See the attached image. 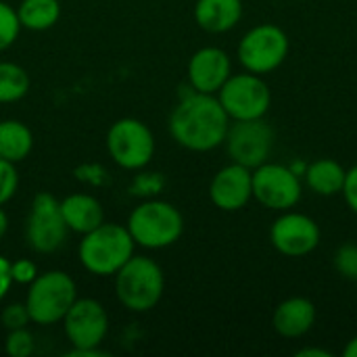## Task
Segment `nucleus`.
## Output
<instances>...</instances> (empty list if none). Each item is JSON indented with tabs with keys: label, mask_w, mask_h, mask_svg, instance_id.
Returning a JSON list of instances; mask_svg holds the SVG:
<instances>
[{
	"label": "nucleus",
	"mask_w": 357,
	"mask_h": 357,
	"mask_svg": "<svg viewBox=\"0 0 357 357\" xmlns=\"http://www.w3.org/2000/svg\"><path fill=\"white\" fill-rule=\"evenodd\" d=\"M180 92V100L169 115L172 138L195 153H207L224 144L230 117L215 94L197 92L190 84Z\"/></svg>",
	"instance_id": "nucleus-1"
},
{
	"label": "nucleus",
	"mask_w": 357,
	"mask_h": 357,
	"mask_svg": "<svg viewBox=\"0 0 357 357\" xmlns=\"http://www.w3.org/2000/svg\"><path fill=\"white\" fill-rule=\"evenodd\" d=\"M165 276L161 266L144 255H132L115 274V295L119 303L134 312H151L163 297Z\"/></svg>",
	"instance_id": "nucleus-2"
},
{
	"label": "nucleus",
	"mask_w": 357,
	"mask_h": 357,
	"mask_svg": "<svg viewBox=\"0 0 357 357\" xmlns=\"http://www.w3.org/2000/svg\"><path fill=\"white\" fill-rule=\"evenodd\" d=\"M134 238L126 226L100 224L84 234L77 257L79 264L94 276H115L117 270L134 255Z\"/></svg>",
	"instance_id": "nucleus-3"
},
{
	"label": "nucleus",
	"mask_w": 357,
	"mask_h": 357,
	"mask_svg": "<svg viewBox=\"0 0 357 357\" xmlns=\"http://www.w3.org/2000/svg\"><path fill=\"white\" fill-rule=\"evenodd\" d=\"M126 228L136 245L155 251L172 247L180 241L184 232V218L176 205L149 199L130 213Z\"/></svg>",
	"instance_id": "nucleus-4"
},
{
	"label": "nucleus",
	"mask_w": 357,
	"mask_h": 357,
	"mask_svg": "<svg viewBox=\"0 0 357 357\" xmlns=\"http://www.w3.org/2000/svg\"><path fill=\"white\" fill-rule=\"evenodd\" d=\"M75 299L77 287L73 278L63 270H48L29 282L25 307L33 324L50 326L63 322Z\"/></svg>",
	"instance_id": "nucleus-5"
},
{
	"label": "nucleus",
	"mask_w": 357,
	"mask_h": 357,
	"mask_svg": "<svg viewBox=\"0 0 357 357\" xmlns=\"http://www.w3.org/2000/svg\"><path fill=\"white\" fill-rule=\"evenodd\" d=\"M289 50L291 42L282 27L274 23H259L243 36L236 54L245 71L266 75L287 61Z\"/></svg>",
	"instance_id": "nucleus-6"
},
{
	"label": "nucleus",
	"mask_w": 357,
	"mask_h": 357,
	"mask_svg": "<svg viewBox=\"0 0 357 357\" xmlns=\"http://www.w3.org/2000/svg\"><path fill=\"white\" fill-rule=\"evenodd\" d=\"M215 96L224 107L226 115L230 117V121L266 117L272 105L270 86L264 82L261 75L251 71L232 73Z\"/></svg>",
	"instance_id": "nucleus-7"
},
{
	"label": "nucleus",
	"mask_w": 357,
	"mask_h": 357,
	"mask_svg": "<svg viewBox=\"0 0 357 357\" xmlns=\"http://www.w3.org/2000/svg\"><path fill=\"white\" fill-rule=\"evenodd\" d=\"M109 157L123 169H142L155 155V136L151 128L134 117L117 119L107 132Z\"/></svg>",
	"instance_id": "nucleus-8"
},
{
	"label": "nucleus",
	"mask_w": 357,
	"mask_h": 357,
	"mask_svg": "<svg viewBox=\"0 0 357 357\" xmlns=\"http://www.w3.org/2000/svg\"><path fill=\"white\" fill-rule=\"evenodd\" d=\"M63 328L73 345L71 356H98L109 333V316L96 299H75L63 318Z\"/></svg>",
	"instance_id": "nucleus-9"
},
{
	"label": "nucleus",
	"mask_w": 357,
	"mask_h": 357,
	"mask_svg": "<svg viewBox=\"0 0 357 357\" xmlns=\"http://www.w3.org/2000/svg\"><path fill=\"white\" fill-rule=\"evenodd\" d=\"M67 232L69 228L61 213V201H56L50 192H38L31 201L25 224L27 247L42 255L54 253L63 247Z\"/></svg>",
	"instance_id": "nucleus-10"
},
{
	"label": "nucleus",
	"mask_w": 357,
	"mask_h": 357,
	"mask_svg": "<svg viewBox=\"0 0 357 357\" xmlns=\"http://www.w3.org/2000/svg\"><path fill=\"white\" fill-rule=\"evenodd\" d=\"M303 197V182L289 165L261 163L253 169V199L272 211H289Z\"/></svg>",
	"instance_id": "nucleus-11"
},
{
	"label": "nucleus",
	"mask_w": 357,
	"mask_h": 357,
	"mask_svg": "<svg viewBox=\"0 0 357 357\" xmlns=\"http://www.w3.org/2000/svg\"><path fill=\"white\" fill-rule=\"evenodd\" d=\"M226 151L234 163H241L249 169L266 163L274 149V128L264 119H243L230 121L226 134Z\"/></svg>",
	"instance_id": "nucleus-12"
},
{
	"label": "nucleus",
	"mask_w": 357,
	"mask_h": 357,
	"mask_svg": "<svg viewBox=\"0 0 357 357\" xmlns=\"http://www.w3.org/2000/svg\"><path fill=\"white\" fill-rule=\"evenodd\" d=\"M322 232L314 218L299 211H282L270 228L272 247L284 257H305L320 245Z\"/></svg>",
	"instance_id": "nucleus-13"
},
{
	"label": "nucleus",
	"mask_w": 357,
	"mask_h": 357,
	"mask_svg": "<svg viewBox=\"0 0 357 357\" xmlns=\"http://www.w3.org/2000/svg\"><path fill=\"white\" fill-rule=\"evenodd\" d=\"M209 199L222 211H241L253 199V169L234 161L224 165L209 184Z\"/></svg>",
	"instance_id": "nucleus-14"
},
{
	"label": "nucleus",
	"mask_w": 357,
	"mask_h": 357,
	"mask_svg": "<svg viewBox=\"0 0 357 357\" xmlns=\"http://www.w3.org/2000/svg\"><path fill=\"white\" fill-rule=\"evenodd\" d=\"M232 75V63L226 50L218 46L199 48L188 61V84L203 94H218V90Z\"/></svg>",
	"instance_id": "nucleus-15"
},
{
	"label": "nucleus",
	"mask_w": 357,
	"mask_h": 357,
	"mask_svg": "<svg viewBox=\"0 0 357 357\" xmlns=\"http://www.w3.org/2000/svg\"><path fill=\"white\" fill-rule=\"evenodd\" d=\"M316 324V305L307 297H289L278 303L272 316L274 331L284 339H299Z\"/></svg>",
	"instance_id": "nucleus-16"
},
{
	"label": "nucleus",
	"mask_w": 357,
	"mask_h": 357,
	"mask_svg": "<svg viewBox=\"0 0 357 357\" xmlns=\"http://www.w3.org/2000/svg\"><path fill=\"white\" fill-rule=\"evenodd\" d=\"M243 19V0H197L195 21L209 33H226Z\"/></svg>",
	"instance_id": "nucleus-17"
},
{
	"label": "nucleus",
	"mask_w": 357,
	"mask_h": 357,
	"mask_svg": "<svg viewBox=\"0 0 357 357\" xmlns=\"http://www.w3.org/2000/svg\"><path fill=\"white\" fill-rule=\"evenodd\" d=\"M61 213L69 230L77 234H88L90 230L98 228L105 222V211L98 199L92 195L75 192L61 201Z\"/></svg>",
	"instance_id": "nucleus-18"
},
{
	"label": "nucleus",
	"mask_w": 357,
	"mask_h": 357,
	"mask_svg": "<svg viewBox=\"0 0 357 357\" xmlns=\"http://www.w3.org/2000/svg\"><path fill=\"white\" fill-rule=\"evenodd\" d=\"M347 169L337 159H316L307 163V169L303 174L305 186L318 195V197H337L343 190Z\"/></svg>",
	"instance_id": "nucleus-19"
},
{
	"label": "nucleus",
	"mask_w": 357,
	"mask_h": 357,
	"mask_svg": "<svg viewBox=\"0 0 357 357\" xmlns=\"http://www.w3.org/2000/svg\"><path fill=\"white\" fill-rule=\"evenodd\" d=\"M33 149L31 130L17 119L0 121V159L10 163H21L29 157Z\"/></svg>",
	"instance_id": "nucleus-20"
},
{
	"label": "nucleus",
	"mask_w": 357,
	"mask_h": 357,
	"mask_svg": "<svg viewBox=\"0 0 357 357\" xmlns=\"http://www.w3.org/2000/svg\"><path fill=\"white\" fill-rule=\"evenodd\" d=\"M17 17L21 27L31 31L50 29L61 17L59 0H21L17 6Z\"/></svg>",
	"instance_id": "nucleus-21"
},
{
	"label": "nucleus",
	"mask_w": 357,
	"mask_h": 357,
	"mask_svg": "<svg viewBox=\"0 0 357 357\" xmlns=\"http://www.w3.org/2000/svg\"><path fill=\"white\" fill-rule=\"evenodd\" d=\"M29 92L27 71L10 61H0V102H17Z\"/></svg>",
	"instance_id": "nucleus-22"
},
{
	"label": "nucleus",
	"mask_w": 357,
	"mask_h": 357,
	"mask_svg": "<svg viewBox=\"0 0 357 357\" xmlns=\"http://www.w3.org/2000/svg\"><path fill=\"white\" fill-rule=\"evenodd\" d=\"M19 31H21V23L17 17V8L0 0V52L15 44Z\"/></svg>",
	"instance_id": "nucleus-23"
},
{
	"label": "nucleus",
	"mask_w": 357,
	"mask_h": 357,
	"mask_svg": "<svg viewBox=\"0 0 357 357\" xmlns=\"http://www.w3.org/2000/svg\"><path fill=\"white\" fill-rule=\"evenodd\" d=\"M333 264H335V270H337L343 278L357 282V245L356 243H345V245H341V247L335 251Z\"/></svg>",
	"instance_id": "nucleus-24"
},
{
	"label": "nucleus",
	"mask_w": 357,
	"mask_h": 357,
	"mask_svg": "<svg viewBox=\"0 0 357 357\" xmlns=\"http://www.w3.org/2000/svg\"><path fill=\"white\" fill-rule=\"evenodd\" d=\"M4 349L10 357H29L33 354L36 345H33V337L27 328H17V331H8Z\"/></svg>",
	"instance_id": "nucleus-25"
},
{
	"label": "nucleus",
	"mask_w": 357,
	"mask_h": 357,
	"mask_svg": "<svg viewBox=\"0 0 357 357\" xmlns=\"http://www.w3.org/2000/svg\"><path fill=\"white\" fill-rule=\"evenodd\" d=\"M19 186V174L15 169V163L0 159V205L8 203Z\"/></svg>",
	"instance_id": "nucleus-26"
},
{
	"label": "nucleus",
	"mask_w": 357,
	"mask_h": 357,
	"mask_svg": "<svg viewBox=\"0 0 357 357\" xmlns=\"http://www.w3.org/2000/svg\"><path fill=\"white\" fill-rule=\"evenodd\" d=\"M0 320H2V326H4L6 331L27 328V324L31 322L25 303H10V305H6V307L2 310V314H0Z\"/></svg>",
	"instance_id": "nucleus-27"
},
{
	"label": "nucleus",
	"mask_w": 357,
	"mask_h": 357,
	"mask_svg": "<svg viewBox=\"0 0 357 357\" xmlns=\"http://www.w3.org/2000/svg\"><path fill=\"white\" fill-rule=\"evenodd\" d=\"M165 186V180L161 174L153 172V174H142L136 178V182L132 184V192L136 190V195H144V197H153L159 195Z\"/></svg>",
	"instance_id": "nucleus-28"
},
{
	"label": "nucleus",
	"mask_w": 357,
	"mask_h": 357,
	"mask_svg": "<svg viewBox=\"0 0 357 357\" xmlns=\"http://www.w3.org/2000/svg\"><path fill=\"white\" fill-rule=\"evenodd\" d=\"M10 276H13V282L29 287V282L38 276V268L31 259H17V261H10Z\"/></svg>",
	"instance_id": "nucleus-29"
},
{
	"label": "nucleus",
	"mask_w": 357,
	"mask_h": 357,
	"mask_svg": "<svg viewBox=\"0 0 357 357\" xmlns=\"http://www.w3.org/2000/svg\"><path fill=\"white\" fill-rule=\"evenodd\" d=\"M341 195L345 197L347 207L357 215V165H354L351 169H347V176H345V184H343Z\"/></svg>",
	"instance_id": "nucleus-30"
},
{
	"label": "nucleus",
	"mask_w": 357,
	"mask_h": 357,
	"mask_svg": "<svg viewBox=\"0 0 357 357\" xmlns=\"http://www.w3.org/2000/svg\"><path fill=\"white\" fill-rule=\"evenodd\" d=\"M13 287V276H10V261L0 255V301L8 295Z\"/></svg>",
	"instance_id": "nucleus-31"
},
{
	"label": "nucleus",
	"mask_w": 357,
	"mask_h": 357,
	"mask_svg": "<svg viewBox=\"0 0 357 357\" xmlns=\"http://www.w3.org/2000/svg\"><path fill=\"white\" fill-rule=\"evenodd\" d=\"M297 357H333L331 351H326V349H318V347H303V349H299Z\"/></svg>",
	"instance_id": "nucleus-32"
},
{
	"label": "nucleus",
	"mask_w": 357,
	"mask_h": 357,
	"mask_svg": "<svg viewBox=\"0 0 357 357\" xmlns=\"http://www.w3.org/2000/svg\"><path fill=\"white\" fill-rule=\"evenodd\" d=\"M6 230H8V215L4 213V209H2V205H0V241L4 238Z\"/></svg>",
	"instance_id": "nucleus-33"
},
{
	"label": "nucleus",
	"mask_w": 357,
	"mask_h": 357,
	"mask_svg": "<svg viewBox=\"0 0 357 357\" xmlns=\"http://www.w3.org/2000/svg\"><path fill=\"white\" fill-rule=\"evenodd\" d=\"M343 356L345 357H357V335L347 343V347L343 349Z\"/></svg>",
	"instance_id": "nucleus-34"
}]
</instances>
